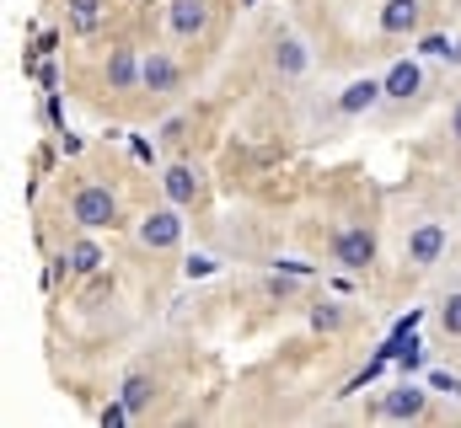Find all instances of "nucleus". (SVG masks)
<instances>
[{
	"label": "nucleus",
	"instance_id": "12",
	"mask_svg": "<svg viewBox=\"0 0 461 428\" xmlns=\"http://www.w3.org/2000/svg\"><path fill=\"white\" fill-rule=\"evenodd\" d=\"M274 70L279 76H301L306 70V43L301 38H279L274 43Z\"/></svg>",
	"mask_w": 461,
	"mask_h": 428
},
{
	"label": "nucleus",
	"instance_id": "17",
	"mask_svg": "<svg viewBox=\"0 0 461 428\" xmlns=\"http://www.w3.org/2000/svg\"><path fill=\"white\" fill-rule=\"evenodd\" d=\"M312 326H317V332H339V326H344L339 300H317V306H312Z\"/></svg>",
	"mask_w": 461,
	"mask_h": 428
},
{
	"label": "nucleus",
	"instance_id": "10",
	"mask_svg": "<svg viewBox=\"0 0 461 428\" xmlns=\"http://www.w3.org/2000/svg\"><path fill=\"white\" fill-rule=\"evenodd\" d=\"M161 188H167V199L183 210V204H194V199H199V172H194V166H167Z\"/></svg>",
	"mask_w": 461,
	"mask_h": 428
},
{
	"label": "nucleus",
	"instance_id": "1",
	"mask_svg": "<svg viewBox=\"0 0 461 428\" xmlns=\"http://www.w3.org/2000/svg\"><path fill=\"white\" fill-rule=\"evenodd\" d=\"M70 219L76 225H86V230H103V225H118V199L108 188H97V183H86L76 199H70Z\"/></svg>",
	"mask_w": 461,
	"mask_h": 428
},
{
	"label": "nucleus",
	"instance_id": "5",
	"mask_svg": "<svg viewBox=\"0 0 461 428\" xmlns=\"http://www.w3.org/2000/svg\"><path fill=\"white\" fill-rule=\"evenodd\" d=\"M440 252H446V230H440L435 219H424V225L408 236V263H413V268H429V263H440Z\"/></svg>",
	"mask_w": 461,
	"mask_h": 428
},
{
	"label": "nucleus",
	"instance_id": "21",
	"mask_svg": "<svg viewBox=\"0 0 461 428\" xmlns=\"http://www.w3.org/2000/svg\"><path fill=\"white\" fill-rule=\"evenodd\" d=\"M129 418H134V413L123 407V397H118L113 407H103V424H108V428H123V424H129Z\"/></svg>",
	"mask_w": 461,
	"mask_h": 428
},
{
	"label": "nucleus",
	"instance_id": "14",
	"mask_svg": "<svg viewBox=\"0 0 461 428\" xmlns=\"http://www.w3.org/2000/svg\"><path fill=\"white\" fill-rule=\"evenodd\" d=\"M150 397H156V380H150V375H129V380H123V407H129L134 418L150 407Z\"/></svg>",
	"mask_w": 461,
	"mask_h": 428
},
{
	"label": "nucleus",
	"instance_id": "15",
	"mask_svg": "<svg viewBox=\"0 0 461 428\" xmlns=\"http://www.w3.org/2000/svg\"><path fill=\"white\" fill-rule=\"evenodd\" d=\"M65 263H70L76 273H97V268H103V252H97V241H76V246L65 252Z\"/></svg>",
	"mask_w": 461,
	"mask_h": 428
},
{
	"label": "nucleus",
	"instance_id": "18",
	"mask_svg": "<svg viewBox=\"0 0 461 428\" xmlns=\"http://www.w3.org/2000/svg\"><path fill=\"white\" fill-rule=\"evenodd\" d=\"M397 370H402V375H413V370H424V343H419V337H413V343H408V348L397 353Z\"/></svg>",
	"mask_w": 461,
	"mask_h": 428
},
{
	"label": "nucleus",
	"instance_id": "13",
	"mask_svg": "<svg viewBox=\"0 0 461 428\" xmlns=\"http://www.w3.org/2000/svg\"><path fill=\"white\" fill-rule=\"evenodd\" d=\"M140 59H134V49H113V59H108V81H113L118 92H129L134 81H140Z\"/></svg>",
	"mask_w": 461,
	"mask_h": 428
},
{
	"label": "nucleus",
	"instance_id": "20",
	"mask_svg": "<svg viewBox=\"0 0 461 428\" xmlns=\"http://www.w3.org/2000/svg\"><path fill=\"white\" fill-rule=\"evenodd\" d=\"M429 386L446 397H461V375H451V370H429Z\"/></svg>",
	"mask_w": 461,
	"mask_h": 428
},
{
	"label": "nucleus",
	"instance_id": "24",
	"mask_svg": "<svg viewBox=\"0 0 461 428\" xmlns=\"http://www.w3.org/2000/svg\"><path fill=\"white\" fill-rule=\"evenodd\" d=\"M451 134L461 139V103H456V112H451Z\"/></svg>",
	"mask_w": 461,
	"mask_h": 428
},
{
	"label": "nucleus",
	"instance_id": "8",
	"mask_svg": "<svg viewBox=\"0 0 461 428\" xmlns=\"http://www.w3.org/2000/svg\"><path fill=\"white\" fill-rule=\"evenodd\" d=\"M419 16H424L419 0H386V5H381V32H392V38L419 32Z\"/></svg>",
	"mask_w": 461,
	"mask_h": 428
},
{
	"label": "nucleus",
	"instance_id": "3",
	"mask_svg": "<svg viewBox=\"0 0 461 428\" xmlns=\"http://www.w3.org/2000/svg\"><path fill=\"white\" fill-rule=\"evenodd\" d=\"M424 407H429V391L424 386H413L408 375H402V386H392L386 397H381V418H424Z\"/></svg>",
	"mask_w": 461,
	"mask_h": 428
},
{
	"label": "nucleus",
	"instance_id": "6",
	"mask_svg": "<svg viewBox=\"0 0 461 428\" xmlns=\"http://www.w3.org/2000/svg\"><path fill=\"white\" fill-rule=\"evenodd\" d=\"M381 97H386V81H370V76L365 81H348L344 97H339V112L344 118H359V112H370V107L381 103Z\"/></svg>",
	"mask_w": 461,
	"mask_h": 428
},
{
	"label": "nucleus",
	"instance_id": "9",
	"mask_svg": "<svg viewBox=\"0 0 461 428\" xmlns=\"http://www.w3.org/2000/svg\"><path fill=\"white\" fill-rule=\"evenodd\" d=\"M381 81H386V97H392V103H408V97L424 86V70H419L413 59H397V65H392Z\"/></svg>",
	"mask_w": 461,
	"mask_h": 428
},
{
	"label": "nucleus",
	"instance_id": "16",
	"mask_svg": "<svg viewBox=\"0 0 461 428\" xmlns=\"http://www.w3.org/2000/svg\"><path fill=\"white\" fill-rule=\"evenodd\" d=\"M103 22V0H70V27L76 32H97Z\"/></svg>",
	"mask_w": 461,
	"mask_h": 428
},
{
	"label": "nucleus",
	"instance_id": "2",
	"mask_svg": "<svg viewBox=\"0 0 461 428\" xmlns=\"http://www.w3.org/2000/svg\"><path fill=\"white\" fill-rule=\"evenodd\" d=\"M333 263H344L348 273H359V268H370L375 263V236L365 230V225H348L333 236Z\"/></svg>",
	"mask_w": 461,
	"mask_h": 428
},
{
	"label": "nucleus",
	"instance_id": "7",
	"mask_svg": "<svg viewBox=\"0 0 461 428\" xmlns=\"http://www.w3.org/2000/svg\"><path fill=\"white\" fill-rule=\"evenodd\" d=\"M167 16H172V32H177V38H199V32L210 27V5H204V0H172Z\"/></svg>",
	"mask_w": 461,
	"mask_h": 428
},
{
	"label": "nucleus",
	"instance_id": "22",
	"mask_svg": "<svg viewBox=\"0 0 461 428\" xmlns=\"http://www.w3.org/2000/svg\"><path fill=\"white\" fill-rule=\"evenodd\" d=\"M446 49H451V38H440V32H429V38L419 43V54H440V59H446Z\"/></svg>",
	"mask_w": 461,
	"mask_h": 428
},
{
	"label": "nucleus",
	"instance_id": "25",
	"mask_svg": "<svg viewBox=\"0 0 461 428\" xmlns=\"http://www.w3.org/2000/svg\"><path fill=\"white\" fill-rule=\"evenodd\" d=\"M241 5H252V0H241Z\"/></svg>",
	"mask_w": 461,
	"mask_h": 428
},
{
	"label": "nucleus",
	"instance_id": "4",
	"mask_svg": "<svg viewBox=\"0 0 461 428\" xmlns=\"http://www.w3.org/2000/svg\"><path fill=\"white\" fill-rule=\"evenodd\" d=\"M140 241L150 246V252H167V246H177L183 241V219H177V204L172 210H156L140 219Z\"/></svg>",
	"mask_w": 461,
	"mask_h": 428
},
{
	"label": "nucleus",
	"instance_id": "11",
	"mask_svg": "<svg viewBox=\"0 0 461 428\" xmlns=\"http://www.w3.org/2000/svg\"><path fill=\"white\" fill-rule=\"evenodd\" d=\"M140 86H145V92H172V86H177V65H172L167 54H150L145 70H140Z\"/></svg>",
	"mask_w": 461,
	"mask_h": 428
},
{
	"label": "nucleus",
	"instance_id": "23",
	"mask_svg": "<svg viewBox=\"0 0 461 428\" xmlns=\"http://www.w3.org/2000/svg\"><path fill=\"white\" fill-rule=\"evenodd\" d=\"M183 268H188V279H204V273H215V263H210V257H188Z\"/></svg>",
	"mask_w": 461,
	"mask_h": 428
},
{
	"label": "nucleus",
	"instance_id": "19",
	"mask_svg": "<svg viewBox=\"0 0 461 428\" xmlns=\"http://www.w3.org/2000/svg\"><path fill=\"white\" fill-rule=\"evenodd\" d=\"M440 326H446L451 337H461V295H451V300L440 306Z\"/></svg>",
	"mask_w": 461,
	"mask_h": 428
}]
</instances>
